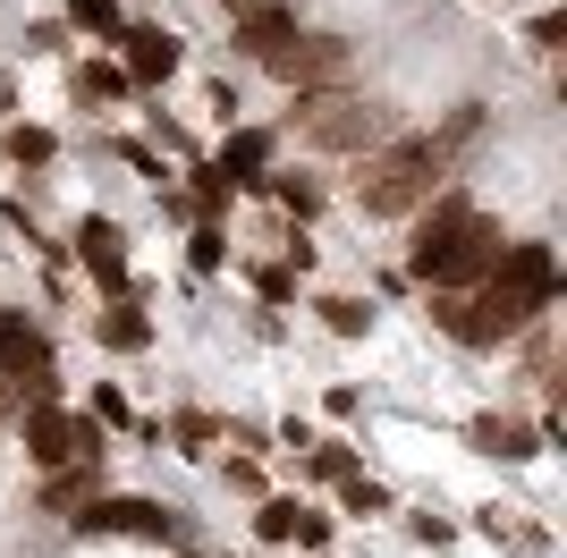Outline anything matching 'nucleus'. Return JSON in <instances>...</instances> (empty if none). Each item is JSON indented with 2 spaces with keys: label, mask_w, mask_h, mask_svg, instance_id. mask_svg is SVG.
Masks as SVG:
<instances>
[{
  "label": "nucleus",
  "mask_w": 567,
  "mask_h": 558,
  "mask_svg": "<svg viewBox=\"0 0 567 558\" xmlns=\"http://www.w3.org/2000/svg\"><path fill=\"white\" fill-rule=\"evenodd\" d=\"M69 246H76V262H85V279H94L102 297H136V279H127V229H118L111 211H85L69 229Z\"/></svg>",
  "instance_id": "obj_7"
},
{
  "label": "nucleus",
  "mask_w": 567,
  "mask_h": 558,
  "mask_svg": "<svg viewBox=\"0 0 567 558\" xmlns=\"http://www.w3.org/2000/svg\"><path fill=\"white\" fill-rule=\"evenodd\" d=\"M406 541H424V550H450V541H457V525H450V516H406Z\"/></svg>",
  "instance_id": "obj_32"
},
{
  "label": "nucleus",
  "mask_w": 567,
  "mask_h": 558,
  "mask_svg": "<svg viewBox=\"0 0 567 558\" xmlns=\"http://www.w3.org/2000/svg\"><path fill=\"white\" fill-rule=\"evenodd\" d=\"M85 499H102V457H76L60 474H43V516H76Z\"/></svg>",
  "instance_id": "obj_15"
},
{
  "label": "nucleus",
  "mask_w": 567,
  "mask_h": 558,
  "mask_svg": "<svg viewBox=\"0 0 567 558\" xmlns=\"http://www.w3.org/2000/svg\"><path fill=\"white\" fill-rule=\"evenodd\" d=\"M178 204H187L195 220H220V211H229V178H220L213 162H195V169H187V186H178Z\"/></svg>",
  "instance_id": "obj_23"
},
{
  "label": "nucleus",
  "mask_w": 567,
  "mask_h": 558,
  "mask_svg": "<svg viewBox=\"0 0 567 558\" xmlns=\"http://www.w3.org/2000/svg\"><path fill=\"white\" fill-rule=\"evenodd\" d=\"M25 51L60 60V51H69V25H60V18H34V25H25Z\"/></svg>",
  "instance_id": "obj_33"
},
{
  "label": "nucleus",
  "mask_w": 567,
  "mask_h": 558,
  "mask_svg": "<svg viewBox=\"0 0 567 558\" xmlns=\"http://www.w3.org/2000/svg\"><path fill=\"white\" fill-rule=\"evenodd\" d=\"M76 541H187V525H178V508H162V499H136V490H102V499H85V508L69 516Z\"/></svg>",
  "instance_id": "obj_4"
},
{
  "label": "nucleus",
  "mask_w": 567,
  "mask_h": 558,
  "mask_svg": "<svg viewBox=\"0 0 567 558\" xmlns=\"http://www.w3.org/2000/svg\"><path fill=\"white\" fill-rule=\"evenodd\" d=\"M255 195H271V204H280L288 220H297V229H306L313 211H322V178H306V169H271V178H262Z\"/></svg>",
  "instance_id": "obj_18"
},
{
  "label": "nucleus",
  "mask_w": 567,
  "mask_h": 558,
  "mask_svg": "<svg viewBox=\"0 0 567 558\" xmlns=\"http://www.w3.org/2000/svg\"><path fill=\"white\" fill-rule=\"evenodd\" d=\"M499 246H508V237H499V220H492V211H474L466 229H457V246H450V262H441V279H432V288H441V297L483 288V279H492V262H499Z\"/></svg>",
  "instance_id": "obj_9"
},
{
  "label": "nucleus",
  "mask_w": 567,
  "mask_h": 558,
  "mask_svg": "<svg viewBox=\"0 0 567 558\" xmlns=\"http://www.w3.org/2000/svg\"><path fill=\"white\" fill-rule=\"evenodd\" d=\"M331 541H339V516L297 508V541H288V550H331Z\"/></svg>",
  "instance_id": "obj_31"
},
{
  "label": "nucleus",
  "mask_w": 567,
  "mask_h": 558,
  "mask_svg": "<svg viewBox=\"0 0 567 558\" xmlns=\"http://www.w3.org/2000/svg\"><path fill=\"white\" fill-rule=\"evenodd\" d=\"M313 313H322V330H331V339H373V322H381L373 297H322Z\"/></svg>",
  "instance_id": "obj_21"
},
{
  "label": "nucleus",
  "mask_w": 567,
  "mask_h": 558,
  "mask_svg": "<svg viewBox=\"0 0 567 558\" xmlns=\"http://www.w3.org/2000/svg\"><path fill=\"white\" fill-rule=\"evenodd\" d=\"M246 279H255L262 304H288V297H297V271H288V262H246Z\"/></svg>",
  "instance_id": "obj_30"
},
{
  "label": "nucleus",
  "mask_w": 567,
  "mask_h": 558,
  "mask_svg": "<svg viewBox=\"0 0 567 558\" xmlns=\"http://www.w3.org/2000/svg\"><path fill=\"white\" fill-rule=\"evenodd\" d=\"M220 474H229V490H246V499H262V465H255V457H229V465H220Z\"/></svg>",
  "instance_id": "obj_34"
},
{
  "label": "nucleus",
  "mask_w": 567,
  "mask_h": 558,
  "mask_svg": "<svg viewBox=\"0 0 567 558\" xmlns=\"http://www.w3.org/2000/svg\"><path fill=\"white\" fill-rule=\"evenodd\" d=\"M271 441H280V448H297V457H306V448H313V441H322V432H313V423H306V415H288V423H280V432H271Z\"/></svg>",
  "instance_id": "obj_35"
},
{
  "label": "nucleus",
  "mask_w": 567,
  "mask_h": 558,
  "mask_svg": "<svg viewBox=\"0 0 567 558\" xmlns=\"http://www.w3.org/2000/svg\"><path fill=\"white\" fill-rule=\"evenodd\" d=\"M34 372H51V330L0 304V381H34Z\"/></svg>",
  "instance_id": "obj_12"
},
{
  "label": "nucleus",
  "mask_w": 567,
  "mask_h": 558,
  "mask_svg": "<svg viewBox=\"0 0 567 558\" xmlns=\"http://www.w3.org/2000/svg\"><path fill=\"white\" fill-rule=\"evenodd\" d=\"M229 18H255V9H297V0H220Z\"/></svg>",
  "instance_id": "obj_39"
},
{
  "label": "nucleus",
  "mask_w": 567,
  "mask_h": 558,
  "mask_svg": "<svg viewBox=\"0 0 567 558\" xmlns=\"http://www.w3.org/2000/svg\"><path fill=\"white\" fill-rule=\"evenodd\" d=\"M288 127L313 144V153H373V144H390V111L381 102H364V93L331 85V93H288Z\"/></svg>",
  "instance_id": "obj_3"
},
{
  "label": "nucleus",
  "mask_w": 567,
  "mask_h": 558,
  "mask_svg": "<svg viewBox=\"0 0 567 558\" xmlns=\"http://www.w3.org/2000/svg\"><path fill=\"white\" fill-rule=\"evenodd\" d=\"M229 34H237V60H271V51L297 34V9H255V18H229Z\"/></svg>",
  "instance_id": "obj_16"
},
{
  "label": "nucleus",
  "mask_w": 567,
  "mask_h": 558,
  "mask_svg": "<svg viewBox=\"0 0 567 558\" xmlns=\"http://www.w3.org/2000/svg\"><path fill=\"white\" fill-rule=\"evenodd\" d=\"M60 25H76V34H118V0H60Z\"/></svg>",
  "instance_id": "obj_27"
},
{
  "label": "nucleus",
  "mask_w": 567,
  "mask_h": 558,
  "mask_svg": "<svg viewBox=\"0 0 567 558\" xmlns=\"http://www.w3.org/2000/svg\"><path fill=\"white\" fill-rule=\"evenodd\" d=\"M297 508H306L297 490H262V508H255V541L262 550H288V541H297Z\"/></svg>",
  "instance_id": "obj_20"
},
{
  "label": "nucleus",
  "mask_w": 567,
  "mask_h": 558,
  "mask_svg": "<svg viewBox=\"0 0 567 558\" xmlns=\"http://www.w3.org/2000/svg\"><path fill=\"white\" fill-rule=\"evenodd\" d=\"M466 220H474V195H466L457 178L441 186L415 220H406V279H415V288H432V279H441V262H450V246H457V229H466Z\"/></svg>",
  "instance_id": "obj_5"
},
{
  "label": "nucleus",
  "mask_w": 567,
  "mask_h": 558,
  "mask_svg": "<svg viewBox=\"0 0 567 558\" xmlns=\"http://www.w3.org/2000/svg\"><path fill=\"white\" fill-rule=\"evenodd\" d=\"M18 448H25L34 474L76 465V415H69V406H25V415H18Z\"/></svg>",
  "instance_id": "obj_10"
},
{
  "label": "nucleus",
  "mask_w": 567,
  "mask_h": 558,
  "mask_svg": "<svg viewBox=\"0 0 567 558\" xmlns=\"http://www.w3.org/2000/svg\"><path fill=\"white\" fill-rule=\"evenodd\" d=\"M306 474H313V483H331V490H339V483L355 474V448H348V441H313V448H306Z\"/></svg>",
  "instance_id": "obj_26"
},
{
  "label": "nucleus",
  "mask_w": 567,
  "mask_h": 558,
  "mask_svg": "<svg viewBox=\"0 0 567 558\" xmlns=\"http://www.w3.org/2000/svg\"><path fill=\"white\" fill-rule=\"evenodd\" d=\"M111 153H118V162H127V169H136V178L153 186V195H162V186H169V169H162V153H153V144H136V136H118Z\"/></svg>",
  "instance_id": "obj_29"
},
{
  "label": "nucleus",
  "mask_w": 567,
  "mask_h": 558,
  "mask_svg": "<svg viewBox=\"0 0 567 558\" xmlns=\"http://www.w3.org/2000/svg\"><path fill=\"white\" fill-rule=\"evenodd\" d=\"M25 415V381H0V423H18Z\"/></svg>",
  "instance_id": "obj_38"
},
{
  "label": "nucleus",
  "mask_w": 567,
  "mask_h": 558,
  "mask_svg": "<svg viewBox=\"0 0 567 558\" xmlns=\"http://www.w3.org/2000/svg\"><path fill=\"white\" fill-rule=\"evenodd\" d=\"M187 271H195V279L229 271V229H220V220H195V237H187Z\"/></svg>",
  "instance_id": "obj_25"
},
{
  "label": "nucleus",
  "mask_w": 567,
  "mask_h": 558,
  "mask_svg": "<svg viewBox=\"0 0 567 558\" xmlns=\"http://www.w3.org/2000/svg\"><path fill=\"white\" fill-rule=\"evenodd\" d=\"M339 516H364V525H373V516H399V499H390V483H373V474H348V483H339Z\"/></svg>",
  "instance_id": "obj_24"
},
{
  "label": "nucleus",
  "mask_w": 567,
  "mask_h": 558,
  "mask_svg": "<svg viewBox=\"0 0 567 558\" xmlns=\"http://www.w3.org/2000/svg\"><path fill=\"white\" fill-rule=\"evenodd\" d=\"M322 406H331V415H339V423H348V415H355V406H364V397H355V381H331V390H322Z\"/></svg>",
  "instance_id": "obj_36"
},
{
  "label": "nucleus",
  "mask_w": 567,
  "mask_h": 558,
  "mask_svg": "<svg viewBox=\"0 0 567 558\" xmlns=\"http://www.w3.org/2000/svg\"><path fill=\"white\" fill-rule=\"evenodd\" d=\"M69 85H76V102H85V111H94V102H127V93H136L127 76H118V60H76Z\"/></svg>",
  "instance_id": "obj_22"
},
{
  "label": "nucleus",
  "mask_w": 567,
  "mask_h": 558,
  "mask_svg": "<svg viewBox=\"0 0 567 558\" xmlns=\"http://www.w3.org/2000/svg\"><path fill=\"white\" fill-rule=\"evenodd\" d=\"M0 162L25 169V178H43V169L60 162V136H51V127H25V118H18V127L0 136Z\"/></svg>",
  "instance_id": "obj_17"
},
{
  "label": "nucleus",
  "mask_w": 567,
  "mask_h": 558,
  "mask_svg": "<svg viewBox=\"0 0 567 558\" xmlns=\"http://www.w3.org/2000/svg\"><path fill=\"white\" fill-rule=\"evenodd\" d=\"M271 153H280V136H271V127H229V136H220V153H213V169L229 178V195H255V186L271 178Z\"/></svg>",
  "instance_id": "obj_11"
},
{
  "label": "nucleus",
  "mask_w": 567,
  "mask_h": 558,
  "mask_svg": "<svg viewBox=\"0 0 567 558\" xmlns=\"http://www.w3.org/2000/svg\"><path fill=\"white\" fill-rule=\"evenodd\" d=\"M85 330H94V348H111V355H144L153 348V313H144L136 297H111Z\"/></svg>",
  "instance_id": "obj_13"
},
{
  "label": "nucleus",
  "mask_w": 567,
  "mask_h": 558,
  "mask_svg": "<svg viewBox=\"0 0 567 558\" xmlns=\"http://www.w3.org/2000/svg\"><path fill=\"white\" fill-rule=\"evenodd\" d=\"M85 415H94L102 432H136V406H127V390H118V381H94V406H85Z\"/></svg>",
  "instance_id": "obj_28"
},
{
  "label": "nucleus",
  "mask_w": 567,
  "mask_h": 558,
  "mask_svg": "<svg viewBox=\"0 0 567 558\" xmlns=\"http://www.w3.org/2000/svg\"><path fill=\"white\" fill-rule=\"evenodd\" d=\"M483 136V102H457L441 127H415V136H390L355 162V211L364 220H415V211L450 186L457 153Z\"/></svg>",
  "instance_id": "obj_1"
},
{
  "label": "nucleus",
  "mask_w": 567,
  "mask_h": 558,
  "mask_svg": "<svg viewBox=\"0 0 567 558\" xmlns=\"http://www.w3.org/2000/svg\"><path fill=\"white\" fill-rule=\"evenodd\" d=\"M213 118H220V127H237V85H229V76L213 85Z\"/></svg>",
  "instance_id": "obj_37"
},
{
  "label": "nucleus",
  "mask_w": 567,
  "mask_h": 558,
  "mask_svg": "<svg viewBox=\"0 0 567 558\" xmlns=\"http://www.w3.org/2000/svg\"><path fill=\"white\" fill-rule=\"evenodd\" d=\"M262 69L280 76L288 93H331V85H348V76H355V43H348V34H306V25H297Z\"/></svg>",
  "instance_id": "obj_6"
},
{
  "label": "nucleus",
  "mask_w": 567,
  "mask_h": 558,
  "mask_svg": "<svg viewBox=\"0 0 567 558\" xmlns=\"http://www.w3.org/2000/svg\"><path fill=\"white\" fill-rule=\"evenodd\" d=\"M111 43H118V76H127V85H136V93L169 85V76L187 69V43H178L169 25H118Z\"/></svg>",
  "instance_id": "obj_8"
},
{
  "label": "nucleus",
  "mask_w": 567,
  "mask_h": 558,
  "mask_svg": "<svg viewBox=\"0 0 567 558\" xmlns=\"http://www.w3.org/2000/svg\"><path fill=\"white\" fill-rule=\"evenodd\" d=\"M213 441H220V415H204V406H178L162 423V448H178V457H213Z\"/></svg>",
  "instance_id": "obj_19"
},
{
  "label": "nucleus",
  "mask_w": 567,
  "mask_h": 558,
  "mask_svg": "<svg viewBox=\"0 0 567 558\" xmlns=\"http://www.w3.org/2000/svg\"><path fill=\"white\" fill-rule=\"evenodd\" d=\"M550 304H559V255H550V237H508L492 279L474 297H457V348H508L534 322H550Z\"/></svg>",
  "instance_id": "obj_2"
},
{
  "label": "nucleus",
  "mask_w": 567,
  "mask_h": 558,
  "mask_svg": "<svg viewBox=\"0 0 567 558\" xmlns=\"http://www.w3.org/2000/svg\"><path fill=\"white\" fill-rule=\"evenodd\" d=\"M483 457H499V465H525V457H543V432L534 423H517V415H474V432H466Z\"/></svg>",
  "instance_id": "obj_14"
}]
</instances>
